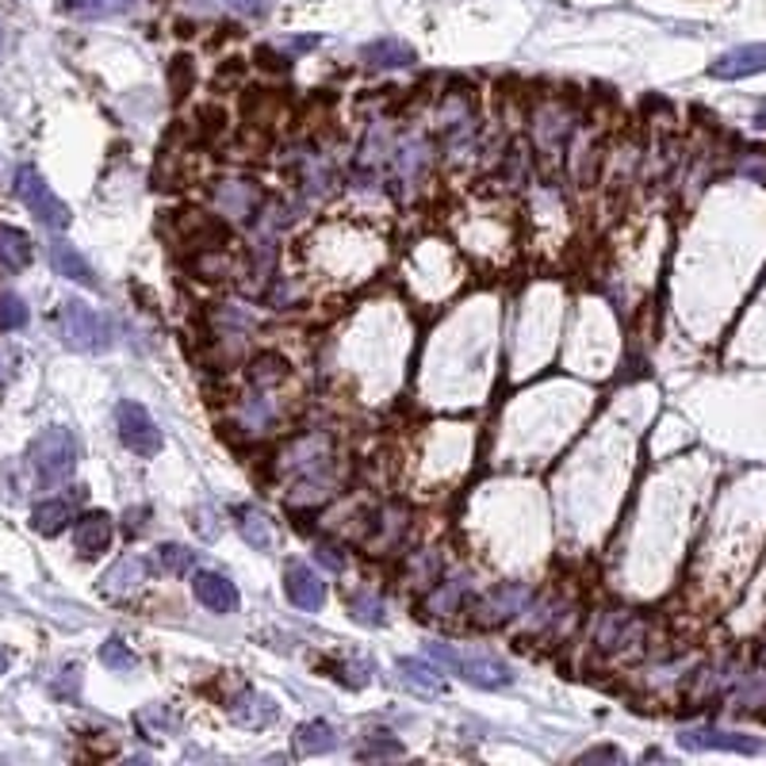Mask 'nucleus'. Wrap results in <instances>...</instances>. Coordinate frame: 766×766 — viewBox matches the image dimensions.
<instances>
[{
    "label": "nucleus",
    "mask_w": 766,
    "mask_h": 766,
    "mask_svg": "<svg viewBox=\"0 0 766 766\" xmlns=\"http://www.w3.org/2000/svg\"><path fill=\"white\" fill-rule=\"evenodd\" d=\"M27 323V306L12 291H0V330H20Z\"/></svg>",
    "instance_id": "obj_24"
},
{
    "label": "nucleus",
    "mask_w": 766,
    "mask_h": 766,
    "mask_svg": "<svg viewBox=\"0 0 766 766\" xmlns=\"http://www.w3.org/2000/svg\"><path fill=\"white\" fill-rule=\"evenodd\" d=\"M284 590L299 610H318L326 602V582L315 575V567L306 564H288L284 567Z\"/></svg>",
    "instance_id": "obj_8"
},
{
    "label": "nucleus",
    "mask_w": 766,
    "mask_h": 766,
    "mask_svg": "<svg viewBox=\"0 0 766 766\" xmlns=\"http://www.w3.org/2000/svg\"><path fill=\"white\" fill-rule=\"evenodd\" d=\"M235 517H238V529H242V537L253 544V549H261V552H268L276 544V537H273V525H268V517L261 514V510H253V506H242V510H235Z\"/></svg>",
    "instance_id": "obj_16"
},
{
    "label": "nucleus",
    "mask_w": 766,
    "mask_h": 766,
    "mask_svg": "<svg viewBox=\"0 0 766 766\" xmlns=\"http://www.w3.org/2000/svg\"><path fill=\"white\" fill-rule=\"evenodd\" d=\"M429 655H434L441 667L456 670L464 682L484 686V690H499V686L514 682V670H510L502 660H494V655H468V652H456V648H449V644H429Z\"/></svg>",
    "instance_id": "obj_3"
},
{
    "label": "nucleus",
    "mask_w": 766,
    "mask_h": 766,
    "mask_svg": "<svg viewBox=\"0 0 766 766\" xmlns=\"http://www.w3.org/2000/svg\"><path fill=\"white\" fill-rule=\"evenodd\" d=\"M349 605H353L356 621H364V625L384 621V602H379V598H353Z\"/></svg>",
    "instance_id": "obj_25"
},
{
    "label": "nucleus",
    "mask_w": 766,
    "mask_h": 766,
    "mask_svg": "<svg viewBox=\"0 0 766 766\" xmlns=\"http://www.w3.org/2000/svg\"><path fill=\"white\" fill-rule=\"evenodd\" d=\"M73 544H77V552L81 556H100V552H108V544H112V517L108 514H85L81 522L73 525Z\"/></svg>",
    "instance_id": "obj_10"
},
{
    "label": "nucleus",
    "mask_w": 766,
    "mask_h": 766,
    "mask_svg": "<svg viewBox=\"0 0 766 766\" xmlns=\"http://www.w3.org/2000/svg\"><path fill=\"white\" fill-rule=\"evenodd\" d=\"M192 564H196V552L185 549V544H162V549H158V567H162V572L180 575Z\"/></svg>",
    "instance_id": "obj_23"
},
{
    "label": "nucleus",
    "mask_w": 766,
    "mask_h": 766,
    "mask_svg": "<svg viewBox=\"0 0 766 766\" xmlns=\"http://www.w3.org/2000/svg\"><path fill=\"white\" fill-rule=\"evenodd\" d=\"M27 460H32L35 479H39L42 487H54V484H62V479L73 472V464H77V441H73L70 429L50 426L32 441Z\"/></svg>",
    "instance_id": "obj_1"
},
{
    "label": "nucleus",
    "mask_w": 766,
    "mask_h": 766,
    "mask_svg": "<svg viewBox=\"0 0 766 766\" xmlns=\"http://www.w3.org/2000/svg\"><path fill=\"white\" fill-rule=\"evenodd\" d=\"M32 258H35L32 238L24 230H16V226L0 223V268L4 273H24L32 265Z\"/></svg>",
    "instance_id": "obj_11"
},
{
    "label": "nucleus",
    "mask_w": 766,
    "mask_h": 766,
    "mask_svg": "<svg viewBox=\"0 0 766 766\" xmlns=\"http://www.w3.org/2000/svg\"><path fill=\"white\" fill-rule=\"evenodd\" d=\"M284 372H288V361L276 353H261L250 361V384L253 388H273V384H280Z\"/></svg>",
    "instance_id": "obj_21"
},
{
    "label": "nucleus",
    "mask_w": 766,
    "mask_h": 766,
    "mask_svg": "<svg viewBox=\"0 0 766 766\" xmlns=\"http://www.w3.org/2000/svg\"><path fill=\"white\" fill-rule=\"evenodd\" d=\"M115 426H120V441L138 456H158L162 452V429H158V422L150 418V411L142 403L123 399L115 406Z\"/></svg>",
    "instance_id": "obj_5"
},
{
    "label": "nucleus",
    "mask_w": 766,
    "mask_h": 766,
    "mask_svg": "<svg viewBox=\"0 0 766 766\" xmlns=\"http://www.w3.org/2000/svg\"><path fill=\"white\" fill-rule=\"evenodd\" d=\"M70 517H73V510H70V502H65V499L39 502V506L32 510V525L42 532V537H54V532H62Z\"/></svg>",
    "instance_id": "obj_19"
},
{
    "label": "nucleus",
    "mask_w": 766,
    "mask_h": 766,
    "mask_svg": "<svg viewBox=\"0 0 766 766\" xmlns=\"http://www.w3.org/2000/svg\"><path fill=\"white\" fill-rule=\"evenodd\" d=\"M598 758H610V763H621V751H610V748L590 751V755H582V763H598Z\"/></svg>",
    "instance_id": "obj_27"
},
{
    "label": "nucleus",
    "mask_w": 766,
    "mask_h": 766,
    "mask_svg": "<svg viewBox=\"0 0 766 766\" xmlns=\"http://www.w3.org/2000/svg\"><path fill=\"white\" fill-rule=\"evenodd\" d=\"M12 376V353H0V384Z\"/></svg>",
    "instance_id": "obj_28"
},
{
    "label": "nucleus",
    "mask_w": 766,
    "mask_h": 766,
    "mask_svg": "<svg viewBox=\"0 0 766 766\" xmlns=\"http://www.w3.org/2000/svg\"><path fill=\"white\" fill-rule=\"evenodd\" d=\"M138 0H65V12L77 20H112L135 9Z\"/></svg>",
    "instance_id": "obj_17"
},
{
    "label": "nucleus",
    "mask_w": 766,
    "mask_h": 766,
    "mask_svg": "<svg viewBox=\"0 0 766 766\" xmlns=\"http://www.w3.org/2000/svg\"><path fill=\"white\" fill-rule=\"evenodd\" d=\"M399 751H403L399 743H379V740H372L368 748L361 751V755H364V758H368V755H399Z\"/></svg>",
    "instance_id": "obj_26"
},
{
    "label": "nucleus",
    "mask_w": 766,
    "mask_h": 766,
    "mask_svg": "<svg viewBox=\"0 0 766 766\" xmlns=\"http://www.w3.org/2000/svg\"><path fill=\"white\" fill-rule=\"evenodd\" d=\"M9 663H12V660H9V652H4V648H0V675H4V670H9Z\"/></svg>",
    "instance_id": "obj_29"
},
{
    "label": "nucleus",
    "mask_w": 766,
    "mask_h": 766,
    "mask_svg": "<svg viewBox=\"0 0 766 766\" xmlns=\"http://www.w3.org/2000/svg\"><path fill=\"white\" fill-rule=\"evenodd\" d=\"M678 748L686 751H736V755H758L763 740L743 732H725V728H686L678 732Z\"/></svg>",
    "instance_id": "obj_6"
},
{
    "label": "nucleus",
    "mask_w": 766,
    "mask_h": 766,
    "mask_svg": "<svg viewBox=\"0 0 766 766\" xmlns=\"http://www.w3.org/2000/svg\"><path fill=\"white\" fill-rule=\"evenodd\" d=\"M338 748V740H334V728L326 725V720H306V725H299L296 732V751L299 755H326V751Z\"/></svg>",
    "instance_id": "obj_15"
},
{
    "label": "nucleus",
    "mask_w": 766,
    "mask_h": 766,
    "mask_svg": "<svg viewBox=\"0 0 766 766\" xmlns=\"http://www.w3.org/2000/svg\"><path fill=\"white\" fill-rule=\"evenodd\" d=\"M235 720L242 728H265L268 720H276V705L268 702L265 694H246L242 702L235 705Z\"/></svg>",
    "instance_id": "obj_20"
},
{
    "label": "nucleus",
    "mask_w": 766,
    "mask_h": 766,
    "mask_svg": "<svg viewBox=\"0 0 766 766\" xmlns=\"http://www.w3.org/2000/svg\"><path fill=\"white\" fill-rule=\"evenodd\" d=\"M16 196L42 226H50V230H65V226H70V208L58 200L54 188L42 180V173L35 169V165H24V169L16 173Z\"/></svg>",
    "instance_id": "obj_4"
},
{
    "label": "nucleus",
    "mask_w": 766,
    "mask_h": 766,
    "mask_svg": "<svg viewBox=\"0 0 766 766\" xmlns=\"http://www.w3.org/2000/svg\"><path fill=\"white\" fill-rule=\"evenodd\" d=\"M50 265H54V273L65 276V280L85 284V288H97V273H92V265L81 258V253L73 250L70 242H54V246H50Z\"/></svg>",
    "instance_id": "obj_12"
},
{
    "label": "nucleus",
    "mask_w": 766,
    "mask_h": 766,
    "mask_svg": "<svg viewBox=\"0 0 766 766\" xmlns=\"http://www.w3.org/2000/svg\"><path fill=\"white\" fill-rule=\"evenodd\" d=\"M100 663H104L108 670H135V652H130L127 644H123L120 637H112V640H104L100 644Z\"/></svg>",
    "instance_id": "obj_22"
},
{
    "label": "nucleus",
    "mask_w": 766,
    "mask_h": 766,
    "mask_svg": "<svg viewBox=\"0 0 766 766\" xmlns=\"http://www.w3.org/2000/svg\"><path fill=\"white\" fill-rule=\"evenodd\" d=\"M62 338L70 349L81 353H104L112 346V326L100 311H92L81 299H65L62 303Z\"/></svg>",
    "instance_id": "obj_2"
},
{
    "label": "nucleus",
    "mask_w": 766,
    "mask_h": 766,
    "mask_svg": "<svg viewBox=\"0 0 766 766\" xmlns=\"http://www.w3.org/2000/svg\"><path fill=\"white\" fill-rule=\"evenodd\" d=\"M192 590L211 613H235L238 610V590L230 579H223L218 572H200L192 579Z\"/></svg>",
    "instance_id": "obj_9"
},
{
    "label": "nucleus",
    "mask_w": 766,
    "mask_h": 766,
    "mask_svg": "<svg viewBox=\"0 0 766 766\" xmlns=\"http://www.w3.org/2000/svg\"><path fill=\"white\" fill-rule=\"evenodd\" d=\"M364 62L376 65V70H399V65H411L414 62V50L399 39H376L364 47Z\"/></svg>",
    "instance_id": "obj_14"
},
{
    "label": "nucleus",
    "mask_w": 766,
    "mask_h": 766,
    "mask_svg": "<svg viewBox=\"0 0 766 766\" xmlns=\"http://www.w3.org/2000/svg\"><path fill=\"white\" fill-rule=\"evenodd\" d=\"M399 670H403V682L414 686L418 694L434 698V694H441V690H444L441 670H434L426 660H403V663H399Z\"/></svg>",
    "instance_id": "obj_18"
},
{
    "label": "nucleus",
    "mask_w": 766,
    "mask_h": 766,
    "mask_svg": "<svg viewBox=\"0 0 766 766\" xmlns=\"http://www.w3.org/2000/svg\"><path fill=\"white\" fill-rule=\"evenodd\" d=\"M763 70H766V42L736 47L710 65V73L717 77V81H740V77H751V73H763Z\"/></svg>",
    "instance_id": "obj_7"
},
{
    "label": "nucleus",
    "mask_w": 766,
    "mask_h": 766,
    "mask_svg": "<svg viewBox=\"0 0 766 766\" xmlns=\"http://www.w3.org/2000/svg\"><path fill=\"white\" fill-rule=\"evenodd\" d=\"M146 579V564L138 556H123L120 564L112 567V572L100 579V590L104 594H112V598H123V594H130V590H138V582Z\"/></svg>",
    "instance_id": "obj_13"
},
{
    "label": "nucleus",
    "mask_w": 766,
    "mask_h": 766,
    "mask_svg": "<svg viewBox=\"0 0 766 766\" xmlns=\"http://www.w3.org/2000/svg\"><path fill=\"white\" fill-rule=\"evenodd\" d=\"M758 123H763V127H766V112H763V115H758Z\"/></svg>",
    "instance_id": "obj_30"
}]
</instances>
